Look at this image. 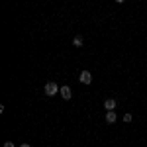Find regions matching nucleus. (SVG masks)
I'll return each instance as SVG.
<instances>
[{
	"mask_svg": "<svg viewBox=\"0 0 147 147\" xmlns=\"http://www.w3.org/2000/svg\"><path fill=\"white\" fill-rule=\"evenodd\" d=\"M116 120H118L116 112H106V122H108V124H114Z\"/></svg>",
	"mask_w": 147,
	"mask_h": 147,
	"instance_id": "39448f33",
	"label": "nucleus"
},
{
	"mask_svg": "<svg viewBox=\"0 0 147 147\" xmlns=\"http://www.w3.org/2000/svg\"><path fill=\"white\" fill-rule=\"evenodd\" d=\"M73 45L75 47H82V37H80V35H75V37H73Z\"/></svg>",
	"mask_w": 147,
	"mask_h": 147,
	"instance_id": "423d86ee",
	"label": "nucleus"
},
{
	"mask_svg": "<svg viewBox=\"0 0 147 147\" xmlns=\"http://www.w3.org/2000/svg\"><path fill=\"white\" fill-rule=\"evenodd\" d=\"M59 94H61V96H63L65 100H69V98L73 96V90H71L69 86H61V92H59Z\"/></svg>",
	"mask_w": 147,
	"mask_h": 147,
	"instance_id": "20e7f679",
	"label": "nucleus"
},
{
	"mask_svg": "<svg viewBox=\"0 0 147 147\" xmlns=\"http://www.w3.org/2000/svg\"><path fill=\"white\" fill-rule=\"evenodd\" d=\"M79 80L82 82V84H90L92 82V75H90V71H82L79 75Z\"/></svg>",
	"mask_w": 147,
	"mask_h": 147,
	"instance_id": "f03ea898",
	"label": "nucleus"
},
{
	"mask_svg": "<svg viewBox=\"0 0 147 147\" xmlns=\"http://www.w3.org/2000/svg\"><path fill=\"white\" fill-rule=\"evenodd\" d=\"M116 104H118V102L114 100V98H106V100H104V110H106V112H114V110H116Z\"/></svg>",
	"mask_w": 147,
	"mask_h": 147,
	"instance_id": "7ed1b4c3",
	"label": "nucleus"
},
{
	"mask_svg": "<svg viewBox=\"0 0 147 147\" xmlns=\"http://www.w3.org/2000/svg\"><path fill=\"white\" fill-rule=\"evenodd\" d=\"M20 147H32V145H30V143H22Z\"/></svg>",
	"mask_w": 147,
	"mask_h": 147,
	"instance_id": "1a4fd4ad",
	"label": "nucleus"
},
{
	"mask_svg": "<svg viewBox=\"0 0 147 147\" xmlns=\"http://www.w3.org/2000/svg\"><path fill=\"white\" fill-rule=\"evenodd\" d=\"M131 120H134V116H131V114H125V116H124V122H131Z\"/></svg>",
	"mask_w": 147,
	"mask_h": 147,
	"instance_id": "0eeeda50",
	"label": "nucleus"
},
{
	"mask_svg": "<svg viewBox=\"0 0 147 147\" xmlns=\"http://www.w3.org/2000/svg\"><path fill=\"white\" fill-rule=\"evenodd\" d=\"M59 92H61V88L57 86V82L51 80V82H47V84H45V94H47V96H55V94H59Z\"/></svg>",
	"mask_w": 147,
	"mask_h": 147,
	"instance_id": "f257e3e1",
	"label": "nucleus"
},
{
	"mask_svg": "<svg viewBox=\"0 0 147 147\" xmlns=\"http://www.w3.org/2000/svg\"><path fill=\"white\" fill-rule=\"evenodd\" d=\"M4 147H16V145H14L12 141H6V143H4Z\"/></svg>",
	"mask_w": 147,
	"mask_h": 147,
	"instance_id": "6e6552de",
	"label": "nucleus"
}]
</instances>
